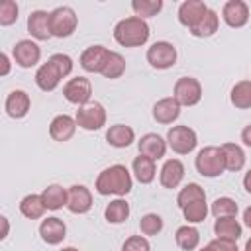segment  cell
I'll return each instance as SVG.
<instances>
[{
	"label": "cell",
	"instance_id": "cell-1",
	"mask_svg": "<svg viewBox=\"0 0 251 251\" xmlns=\"http://www.w3.org/2000/svg\"><path fill=\"white\" fill-rule=\"evenodd\" d=\"M71 71H73V59L65 53H55L35 71V84L43 92H51L61 84L65 76L71 75Z\"/></svg>",
	"mask_w": 251,
	"mask_h": 251
},
{
	"label": "cell",
	"instance_id": "cell-2",
	"mask_svg": "<svg viewBox=\"0 0 251 251\" xmlns=\"http://www.w3.org/2000/svg\"><path fill=\"white\" fill-rule=\"evenodd\" d=\"M94 188L98 194L102 196H126L131 192L133 188V178H131V173L127 171V167L124 165H110L106 167L98 176H96V182H94Z\"/></svg>",
	"mask_w": 251,
	"mask_h": 251
},
{
	"label": "cell",
	"instance_id": "cell-3",
	"mask_svg": "<svg viewBox=\"0 0 251 251\" xmlns=\"http://www.w3.org/2000/svg\"><path fill=\"white\" fill-rule=\"evenodd\" d=\"M149 25L145 20L137 18V16H129L120 20L114 25V39L122 45V47H139L145 45L149 39Z\"/></svg>",
	"mask_w": 251,
	"mask_h": 251
},
{
	"label": "cell",
	"instance_id": "cell-4",
	"mask_svg": "<svg viewBox=\"0 0 251 251\" xmlns=\"http://www.w3.org/2000/svg\"><path fill=\"white\" fill-rule=\"evenodd\" d=\"M194 167L196 171L206 176V178H216L226 171V163H224V153L220 147L216 145H208L204 149L198 151L196 159H194Z\"/></svg>",
	"mask_w": 251,
	"mask_h": 251
},
{
	"label": "cell",
	"instance_id": "cell-5",
	"mask_svg": "<svg viewBox=\"0 0 251 251\" xmlns=\"http://www.w3.org/2000/svg\"><path fill=\"white\" fill-rule=\"evenodd\" d=\"M167 145L176 155H188L198 145V135L188 126H173L167 131Z\"/></svg>",
	"mask_w": 251,
	"mask_h": 251
},
{
	"label": "cell",
	"instance_id": "cell-6",
	"mask_svg": "<svg viewBox=\"0 0 251 251\" xmlns=\"http://www.w3.org/2000/svg\"><path fill=\"white\" fill-rule=\"evenodd\" d=\"M78 25V16L69 6H59L51 12V35L53 37H69L75 33Z\"/></svg>",
	"mask_w": 251,
	"mask_h": 251
},
{
	"label": "cell",
	"instance_id": "cell-7",
	"mask_svg": "<svg viewBox=\"0 0 251 251\" xmlns=\"http://www.w3.org/2000/svg\"><path fill=\"white\" fill-rule=\"evenodd\" d=\"M76 126L86 131H98L106 126V108L100 102H88L76 110Z\"/></svg>",
	"mask_w": 251,
	"mask_h": 251
},
{
	"label": "cell",
	"instance_id": "cell-8",
	"mask_svg": "<svg viewBox=\"0 0 251 251\" xmlns=\"http://www.w3.org/2000/svg\"><path fill=\"white\" fill-rule=\"evenodd\" d=\"M147 63L153 67V69H171L175 63H176V47L169 41H155L151 47H147Z\"/></svg>",
	"mask_w": 251,
	"mask_h": 251
},
{
	"label": "cell",
	"instance_id": "cell-9",
	"mask_svg": "<svg viewBox=\"0 0 251 251\" xmlns=\"http://www.w3.org/2000/svg\"><path fill=\"white\" fill-rule=\"evenodd\" d=\"M173 96L180 106H196L202 100V84L192 76H182L175 82Z\"/></svg>",
	"mask_w": 251,
	"mask_h": 251
},
{
	"label": "cell",
	"instance_id": "cell-10",
	"mask_svg": "<svg viewBox=\"0 0 251 251\" xmlns=\"http://www.w3.org/2000/svg\"><path fill=\"white\" fill-rule=\"evenodd\" d=\"M63 96L67 98V102H71V104H75L78 108L86 106L90 102V96H92V84L84 76H75V78L65 82Z\"/></svg>",
	"mask_w": 251,
	"mask_h": 251
},
{
	"label": "cell",
	"instance_id": "cell-11",
	"mask_svg": "<svg viewBox=\"0 0 251 251\" xmlns=\"http://www.w3.org/2000/svg\"><path fill=\"white\" fill-rule=\"evenodd\" d=\"M12 57H14V61H16L18 67H22V69H31V67H35V65L39 63V59H41V49H39V45H37L35 41H31V39H20V41L14 45V49H12Z\"/></svg>",
	"mask_w": 251,
	"mask_h": 251
},
{
	"label": "cell",
	"instance_id": "cell-12",
	"mask_svg": "<svg viewBox=\"0 0 251 251\" xmlns=\"http://www.w3.org/2000/svg\"><path fill=\"white\" fill-rule=\"evenodd\" d=\"M110 49L104 47V45H90L82 51L80 55V67L86 71V73H100L106 69V63L110 59Z\"/></svg>",
	"mask_w": 251,
	"mask_h": 251
},
{
	"label": "cell",
	"instance_id": "cell-13",
	"mask_svg": "<svg viewBox=\"0 0 251 251\" xmlns=\"http://www.w3.org/2000/svg\"><path fill=\"white\" fill-rule=\"evenodd\" d=\"M27 31L37 41H47L51 35V12L35 10L27 16Z\"/></svg>",
	"mask_w": 251,
	"mask_h": 251
},
{
	"label": "cell",
	"instance_id": "cell-14",
	"mask_svg": "<svg viewBox=\"0 0 251 251\" xmlns=\"http://www.w3.org/2000/svg\"><path fill=\"white\" fill-rule=\"evenodd\" d=\"M222 18L229 27H243L249 22V6L243 0H229L222 8Z\"/></svg>",
	"mask_w": 251,
	"mask_h": 251
},
{
	"label": "cell",
	"instance_id": "cell-15",
	"mask_svg": "<svg viewBox=\"0 0 251 251\" xmlns=\"http://www.w3.org/2000/svg\"><path fill=\"white\" fill-rule=\"evenodd\" d=\"M39 235L47 245H59L67 237V226L61 218L51 216L39 224Z\"/></svg>",
	"mask_w": 251,
	"mask_h": 251
},
{
	"label": "cell",
	"instance_id": "cell-16",
	"mask_svg": "<svg viewBox=\"0 0 251 251\" xmlns=\"http://www.w3.org/2000/svg\"><path fill=\"white\" fill-rule=\"evenodd\" d=\"M92 208V194L84 184H73L69 188L67 210L71 214H86Z\"/></svg>",
	"mask_w": 251,
	"mask_h": 251
},
{
	"label": "cell",
	"instance_id": "cell-17",
	"mask_svg": "<svg viewBox=\"0 0 251 251\" xmlns=\"http://www.w3.org/2000/svg\"><path fill=\"white\" fill-rule=\"evenodd\" d=\"M4 108H6V114L14 120H20L24 116H27L29 108H31V98L25 90H12L8 96H6V102H4Z\"/></svg>",
	"mask_w": 251,
	"mask_h": 251
},
{
	"label": "cell",
	"instance_id": "cell-18",
	"mask_svg": "<svg viewBox=\"0 0 251 251\" xmlns=\"http://www.w3.org/2000/svg\"><path fill=\"white\" fill-rule=\"evenodd\" d=\"M167 141L159 135V133H145L141 135V139L137 141V149H139V155H145L153 161H159L165 157L167 153Z\"/></svg>",
	"mask_w": 251,
	"mask_h": 251
},
{
	"label": "cell",
	"instance_id": "cell-19",
	"mask_svg": "<svg viewBox=\"0 0 251 251\" xmlns=\"http://www.w3.org/2000/svg\"><path fill=\"white\" fill-rule=\"evenodd\" d=\"M184 178V165L180 159H167L159 171V182L163 188H176Z\"/></svg>",
	"mask_w": 251,
	"mask_h": 251
},
{
	"label": "cell",
	"instance_id": "cell-20",
	"mask_svg": "<svg viewBox=\"0 0 251 251\" xmlns=\"http://www.w3.org/2000/svg\"><path fill=\"white\" fill-rule=\"evenodd\" d=\"M206 12H208V6L202 0H184L178 6V22L190 29L202 20Z\"/></svg>",
	"mask_w": 251,
	"mask_h": 251
},
{
	"label": "cell",
	"instance_id": "cell-21",
	"mask_svg": "<svg viewBox=\"0 0 251 251\" xmlns=\"http://www.w3.org/2000/svg\"><path fill=\"white\" fill-rule=\"evenodd\" d=\"M75 131H76V120L71 118L69 114H59L49 124V135H51V139L61 141V143L63 141H69L75 135Z\"/></svg>",
	"mask_w": 251,
	"mask_h": 251
},
{
	"label": "cell",
	"instance_id": "cell-22",
	"mask_svg": "<svg viewBox=\"0 0 251 251\" xmlns=\"http://www.w3.org/2000/svg\"><path fill=\"white\" fill-rule=\"evenodd\" d=\"M180 104L175 100V96H165L155 102L153 106V118L159 124H173L180 116Z\"/></svg>",
	"mask_w": 251,
	"mask_h": 251
},
{
	"label": "cell",
	"instance_id": "cell-23",
	"mask_svg": "<svg viewBox=\"0 0 251 251\" xmlns=\"http://www.w3.org/2000/svg\"><path fill=\"white\" fill-rule=\"evenodd\" d=\"M106 141L116 149H124L135 141V131L126 124H114L106 131Z\"/></svg>",
	"mask_w": 251,
	"mask_h": 251
},
{
	"label": "cell",
	"instance_id": "cell-24",
	"mask_svg": "<svg viewBox=\"0 0 251 251\" xmlns=\"http://www.w3.org/2000/svg\"><path fill=\"white\" fill-rule=\"evenodd\" d=\"M220 149L224 153L226 171L237 173V171H241L245 167V151L241 149V145H237V143H222Z\"/></svg>",
	"mask_w": 251,
	"mask_h": 251
},
{
	"label": "cell",
	"instance_id": "cell-25",
	"mask_svg": "<svg viewBox=\"0 0 251 251\" xmlns=\"http://www.w3.org/2000/svg\"><path fill=\"white\" fill-rule=\"evenodd\" d=\"M131 169H133V176L137 178V182L141 184H149L155 180L157 176V167H155V161L145 157V155H139L133 159L131 163Z\"/></svg>",
	"mask_w": 251,
	"mask_h": 251
},
{
	"label": "cell",
	"instance_id": "cell-26",
	"mask_svg": "<svg viewBox=\"0 0 251 251\" xmlns=\"http://www.w3.org/2000/svg\"><path fill=\"white\" fill-rule=\"evenodd\" d=\"M41 198L47 210H61L63 206H67L69 200V190L63 188L61 184H49L47 188L41 190Z\"/></svg>",
	"mask_w": 251,
	"mask_h": 251
},
{
	"label": "cell",
	"instance_id": "cell-27",
	"mask_svg": "<svg viewBox=\"0 0 251 251\" xmlns=\"http://www.w3.org/2000/svg\"><path fill=\"white\" fill-rule=\"evenodd\" d=\"M214 233L220 239H229V241H237L243 233L241 224L235 218H216L214 222Z\"/></svg>",
	"mask_w": 251,
	"mask_h": 251
},
{
	"label": "cell",
	"instance_id": "cell-28",
	"mask_svg": "<svg viewBox=\"0 0 251 251\" xmlns=\"http://www.w3.org/2000/svg\"><path fill=\"white\" fill-rule=\"evenodd\" d=\"M218 25H220V16H218L214 10L208 8V12L202 16V20H200L194 27H190L188 31H190V35H194V37H212V35L218 31Z\"/></svg>",
	"mask_w": 251,
	"mask_h": 251
},
{
	"label": "cell",
	"instance_id": "cell-29",
	"mask_svg": "<svg viewBox=\"0 0 251 251\" xmlns=\"http://www.w3.org/2000/svg\"><path fill=\"white\" fill-rule=\"evenodd\" d=\"M45 204H43V198L41 194H27L20 200V212L22 216H25L27 220H37L45 214Z\"/></svg>",
	"mask_w": 251,
	"mask_h": 251
},
{
	"label": "cell",
	"instance_id": "cell-30",
	"mask_svg": "<svg viewBox=\"0 0 251 251\" xmlns=\"http://www.w3.org/2000/svg\"><path fill=\"white\" fill-rule=\"evenodd\" d=\"M229 102L237 110H249L251 108V80L235 82L231 92H229Z\"/></svg>",
	"mask_w": 251,
	"mask_h": 251
},
{
	"label": "cell",
	"instance_id": "cell-31",
	"mask_svg": "<svg viewBox=\"0 0 251 251\" xmlns=\"http://www.w3.org/2000/svg\"><path fill=\"white\" fill-rule=\"evenodd\" d=\"M175 241L184 251H194L200 243V233L194 226H180L175 233Z\"/></svg>",
	"mask_w": 251,
	"mask_h": 251
},
{
	"label": "cell",
	"instance_id": "cell-32",
	"mask_svg": "<svg viewBox=\"0 0 251 251\" xmlns=\"http://www.w3.org/2000/svg\"><path fill=\"white\" fill-rule=\"evenodd\" d=\"M129 204L124 200V198H116V200H112L108 206H106V210H104V216H106V220L110 222V224H124L127 218H129Z\"/></svg>",
	"mask_w": 251,
	"mask_h": 251
},
{
	"label": "cell",
	"instance_id": "cell-33",
	"mask_svg": "<svg viewBox=\"0 0 251 251\" xmlns=\"http://www.w3.org/2000/svg\"><path fill=\"white\" fill-rule=\"evenodd\" d=\"M198 200H206V192H204V188H202L200 184H196V182H188L186 186H182L180 192H178V196H176V204H178L180 210H182L184 206L192 204V202H198Z\"/></svg>",
	"mask_w": 251,
	"mask_h": 251
},
{
	"label": "cell",
	"instance_id": "cell-34",
	"mask_svg": "<svg viewBox=\"0 0 251 251\" xmlns=\"http://www.w3.org/2000/svg\"><path fill=\"white\" fill-rule=\"evenodd\" d=\"M237 210L239 208H237L235 200L229 198V196L216 198L214 204H212V208H210V212L214 214V218H235L237 216Z\"/></svg>",
	"mask_w": 251,
	"mask_h": 251
},
{
	"label": "cell",
	"instance_id": "cell-35",
	"mask_svg": "<svg viewBox=\"0 0 251 251\" xmlns=\"http://www.w3.org/2000/svg\"><path fill=\"white\" fill-rule=\"evenodd\" d=\"M131 10L135 12L137 18H153L163 10V0H133Z\"/></svg>",
	"mask_w": 251,
	"mask_h": 251
},
{
	"label": "cell",
	"instance_id": "cell-36",
	"mask_svg": "<svg viewBox=\"0 0 251 251\" xmlns=\"http://www.w3.org/2000/svg\"><path fill=\"white\" fill-rule=\"evenodd\" d=\"M208 212H210V210H208L206 200H198V202H192V204H188V206L182 208L184 220H186L188 224H200V222H204L206 216H208Z\"/></svg>",
	"mask_w": 251,
	"mask_h": 251
},
{
	"label": "cell",
	"instance_id": "cell-37",
	"mask_svg": "<svg viewBox=\"0 0 251 251\" xmlns=\"http://www.w3.org/2000/svg\"><path fill=\"white\" fill-rule=\"evenodd\" d=\"M124 73H126V59H124L120 53L112 51V53H110V59H108V63H106V69L102 71V76L114 80V78H120Z\"/></svg>",
	"mask_w": 251,
	"mask_h": 251
},
{
	"label": "cell",
	"instance_id": "cell-38",
	"mask_svg": "<svg viewBox=\"0 0 251 251\" xmlns=\"http://www.w3.org/2000/svg\"><path fill=\"white\" fill-rule=\"evenodd\" d=\"M139 229L143 235H157L163 229V218L159 214H145L139 220Z\"/></svg>",
	"mask_w": 251,
	"mask_h": 251
},
{
	"label": "cell",
	"instance_id": "cell-39",
	"mask_svg": "<svg viewBox=\"0 0 251 251\" xmlns=\"http://www.w3.org/2000/svg\"><path fill=\"white\" fill-rule=\"evenodd\" d=\"M18 20V4L14 0L0 2V25H12Z\"/></svg>",
	"mask_w": 251,
	"mask_h": 251
},
{
	"label": "cell",
	"instance_id": "cell-40",
	"mask_svg": "<svg viewBox=\"0 0 251 251\" xmlns=\"http://www.w3.org/2000/svg\"><path fill=\"white\" fill-rule=\"evenodd\" d=\"M122 251H151V245H149L147 237H143V235H129L124 241Z\"/></svg>",
	"mask_w": 251,
	"mask_h": 251
},
{
	"label": "cell",
	"instance_id": "cell-41",
	"mask_svg": "<svg viewBox=\"0 0 251 251\" xmlns=\"http://www.w3.org/2000/svg\"><path fill=\"white\" fill-rule=\"evenodd\" d=\"M208 245H210L214 251H239V249H237V245H235V241H229V239H220V237L212 239Z\"/></svg>",
	"mask_w": 251,
	"mask_h": 251
},
{
	"label": "cell",
	"instance_id": "cell-42",
	"mask_svg": "<svg viewBox=\"0 0 251 251\" xmlns=\"http://www.w3.org/2000/svg\"><path fill=\"white\" fill-rule=\"evenodd\" d=\"M0 63H2V71H0V75L6 76V75L10 73V59H8L6 53H0Z\"/></svg>",
	"mask_w": 251,
	"mask_h": 251
},
{
	"label": "cell",
	"instance_id": "cell-43",
	"mask_svg": "<svg viewBox=\"0 0 251 251\" xmlns=\"http://www.w3.org/2000/svg\"><path fill=\"white\" fill-rule=\"evenodd\" d=\"M241 141H243L247 147H251V124L241 129Z\"/></svg>",
	"mask_w": 251,
	"mask_h": 251
},
{
	"label": "cell",
	"instance_id": "cell-44",
	"mask_svg": "<svg viewBox=\"0 0 251 251\" xmlns=\"http://www.w3.org/2000/svg\"><path fill=\"white\" fill-rule=\"evenodd\" d=\"M0 222H2V235H0V239H6V237H8V231H10L8 218H6V216H2V218H0Z\"/></svg>",
	"mask_w": 251,
	"mask_h": 251
},
{
	"label": "cell",
	"instance_id": "cell-45",
	"mask_svg": "<svg viewBox=\"0 0 251 251\" xmlns=\"http://www.w3.org/2000/svg\"><path fill=\"white\" fill-rule=\"evenodd\" d=\"M243 188L251 194V169L245 173V176H243Z\"/></svg>",
	"mask_w": 251,
	"mask_h": 251
},
{
	"label": "cell",
	"instance_id": "cell-46",
	"mask_svg": "<svg viewBox=\"0 0 251 251\" xmlns=\"http://www.w3.org/2000/svg\"><path fill=\"white\" fill-rule=\"evenodd\" d=\"M243 224H245V226L251 229V206L243 210Z\"/></svg>",
	"mask_w": 251,
	"mask_h": 251
},
{
	"label": "cell",
	"instance_id": "cell-47",
	"mask_svg": "<svg viewBox=\"0 0 251 251\" xmlns=\"http://www.w3.org/2000/svg\"><path fill=\"white\" fill-rule=\"evenodd\" d=\"M245 251H251V237L245 241Z\"/></svg>",
	"mask_w": 251,
	"mask_h": 251
},
{
	"label": "cell",
	"instance_id": "cell-48",
	"mask_svg": "<svg viewBox=\"0 0 251 251\" xmlns=\"http://www.w3.org/2000/svg\"><path fill=\"white\" fill-rule=\"evenodd\" d=\"M59 251H78L76 247H63V249H59Z\"/></svg>",
	"mask_w": 251,
	"mask_h": 251
},
{
	"label": "cell",
	"instance_id": "cell-49",
	"mask_svg": "<svg viewBox=\"0 0 251 251\" xmlns=\"http://www.w3.org/2000/svg\"><path fill=\"white\" fill-rule=\"evenodd\" d=\"M198 251H214L210 245H206V247H202V249H198Z\"/></svg>",
	"mask_w": 251,
	"mask_h": 251
}]
</instances>
